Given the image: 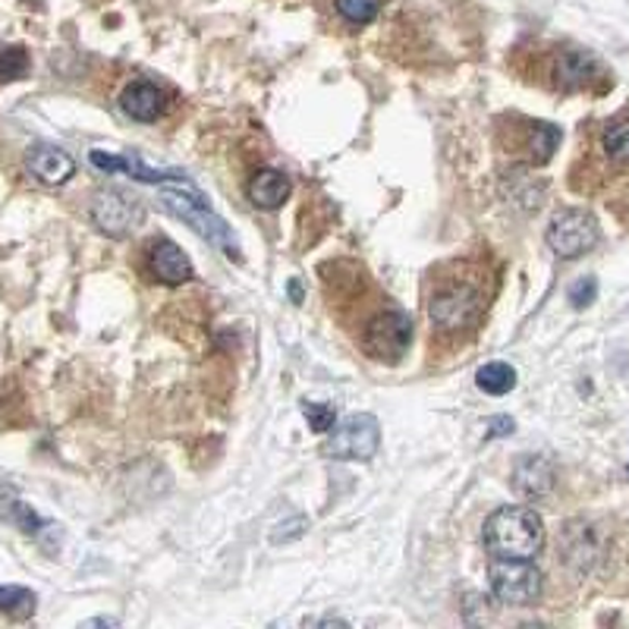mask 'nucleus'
<instances>
[{"label": "nucleus", "instance_id": "25", "mask_svg": "<svg viewBox=\"0 0 629 629\" xmlns=\"http://www.w3.org/2000/svg\"><path fill=\"white\" fill-rule=\"evenodd\" d=\"M309 529V519L306 516H293V519H286V523H278L274 526V532H271V541L274 544H286V541H296V538H303Z\"/></svg>", "mask_w": 629, "mask_h": 629}, {"label": "nucleus", "instance_id": "5", "mask_svg": "<svg viewBox=\"0 0 629 629\" xmlns=\"http://www.w3.org/2000/svg\"><path fill=\"white\" fill-rule=\"evenodd\" d=\"M409 344H412V318L400 309L375 314L362 331L365 356H372L377 362H387V365L400 362L409 352Z\"/></svg>", "mask_w": 629, "mask_h": 629}, {"label": "nucleus", "instance_id": "10", "mask_svg": "<svg viewBox=\"0 0 629 629\" xmlns=\"http://www.w3.org/2000/svg\"><path fill=\"white\" fill-rule=\"evenodd\" d=\"M149 271L155 281L167 283V286L192 281V261L174 240H155L149 246Z\"/></svg>", "mask_w": 629, "mask_h": 629}, {"label": "nucleus", "instance_id": "16", "mask_svg": "<svg viewBox=\"0 0 629 629\" xmlns=\"http://www.w3.org/2000/svg\"><path fill=\"white\" fill-rule=\"evenodd\" d=\"M290 177L281 174V170H258L255 177L249 180V202L255 208H265V211H274V208H281L283 202L290 198Z\"/></svg>", "mask_w": 629, "mask_h": 629}, {"label": "nucleus", "instance_id": "4", "mask_svg": "<svg viewBox=\"0 0 629 629\" xmlns=\"http://www.w3.org/2000/svg\"><path fill=\"white\" fill-rule=\"evenodd\" d=\"M89 218L104 236L124 240L142 227L145 205L139 195H129L126 189H101V192H94L92 205H89Z\"/></svg>", "mask_w": 629, "mask_h": 629}, {"label": "nucleus", "instance_id": "9", "mask_svg": "<svg viewBox=\"0 0 629 629\" xmlns=\"http://www.w3.org/2000/svg\"><path fill=\"white\" fill-rule=\"evenodd\" d=\"M92 167L104 170V174H129L132 180H142V183H187L180 170H155L149 164H142L139 155H104L101 149L89 152Z\"/></svg>", "mask_w": 629, "mask_h": 629}, {"label": "nucleus", "instance_id": "15", "mask_svg": "<svg viewBox=\"0 0 629 629\" xmlns=\"http://www.w3.org/2000/svg\"><path fill=\"white\" fill-rule=\"evenodd\" d=\"M120 107H124L126 117L139 120V124H155L157 117L164 114V92L157 89L155 82H132L126 86L120 94Z\"/></svg>", "mask_w": 629, "mask_h": 629}, {"label": "nucleus", "instance_id": "3", "mask_svg": "<svg viewBox=\"0 0 629 629\" xmlns=\"http://www.w3.org/2000/svg\"><path fill=\"white\" fill-rule=\"evenodd\" d=\"M161 205L174 215V218H180L183 223H189L202 240H208L215 249H220L227 258H240V243H236V236H233V230L223 223V220L208 208V202L195 192V189L189 187H177L174 189H164L161 192Z\"/></svg>", "mask_w": 629, "mask_h": 629}, {"label": "nucleus", "instance_id": "23", "mask_svg": "<svg viewBox=\"0 0 629 629\" xmlns=\"http://www.w3.org/2000/svg\"><path fill=\"white\" fill-rule=\"evenodd\" d=\"M29 73V54L26 48H0V82L23 79Z\"/></svg>", "mask_w": 629, "mask_h": 629}, {"label": "nucleus", "instance_id": "6", "mask_svg": "<svg viewBox=\"0 0 629 629\" xmlns=\"http://www.w3.org/2000/svg\"><path fill=\"white\" fill-rule=\"evenodd\" d=\"M598 236H601L598 233V220L589 211H582V208L557 211L551 218V223H548V233H544L551 252L561 255V258H579L589 249H595Z\"/></svg>", "mask_w": 629, "mask_h": 629}, {"label": "nucleus", "instance_id": "20", "mask_svg": "<svg viewBox=\"0 0 629 629\" xmlns=\"http://www.w3.org/2000/svg\"><path fill=\"white\" fill-rule=\"evenodd\" d=\"M38 598L23 586H0V614L13 617V620H26L35 614Z\"/></svg>", "mask_w": 629, "mask_h": 629}, {"label": "nucleus", "instance_id": "24", "mask_svg": "<svg viewBox=\"0 0 629 629\" xmlns=\"http://www.w3.org/2000/svg\"><path fill=\"white\" fill-rule=\"evenodd\" d=\"M303 412H306V419H309V428L318 432V435L331 432L334 422H337V412H334V407H328V403H306Z\"/></svg>", "mask_w": 629, "mask_h": 629}, {"label": "nucleus", "instance_id": "2", "mask_svg": "<svg viewBox=\"0 0 629 629\" xmlns=\"http://www.w3.org/2000/svg\"><path fill=\"white\" fill-rule=\"evenodd\" d=\"M485 290L472 278H450L440 281V286L432 293L428 303V318L440 334H460L478 324L485 314Z\"/></svg>", "mask_w": 629, "mask_h": 629}, {"label": "nucleus", "instance_id": "18", "mask_svg": "<svg viewBox=\"0 0 629 629\" xmlns=\"http://www.w3.org/2000/svg\"><path fill=\"white\" fill-rule=\"evenodd\" d=\"M561 145V129L554 124H529V132H526V152H529V161L532 164H548L554 152Z\"/></svg>", "mask_w": 629, "mask_h": 629}, {"label": "nucleus", "instance_id": "7", "mask_svg": "<svg viewBox=\"0 0 629 629\" xmlns=\"http://www.w3.org/2000/svg\"><path fill=\"white\" fill-rule=\"evenodd\" d=\"M491 592L503 604H535L541 598V573L529 561H510V557H495L488 566Z\"/></svg>", "mask_w": 629, "mask_h": 629}, {"label": "nucleus", "instance_id": "8", "mask_svg": "<svg viewBox=\"0 0 629 629\" xmlns=\"http://www.w3.org/2000/svg\"><path fill=\"white\" fill-rule=\"evenodd\" d=\"M381 447V425L375 415L362 412V415H349L344 425L334 428V435L328 440V457L334 460H372Z\"/></svg>", "mask_w": 629, "mask_h": 629}, {"label": "nucleus", "instance_id": "14", "mask_svg": "<svg viewBox=\"0 0 629 629\" xmlns=\"http://www.w3.org/2000/svg\"><path fill=\"white\" fill-rule=\"evenodd\" d=\"M29 170L44 187H63L76 174V161L54 145H35L29 152Z\"/></svg>", "mask_w": 629, "mask_h": 629}, {"label": "nucleus", "instance_id": "13", "mask_svg": "<svg viewBox=\"0 0 629 629\" xmlns=\"http://www.w3.org/2000/svg\"><path fill=\"white\" fill-rule=\"evenodd\" d=\"M561 551H564L566 566L586 573L598 564L601 557V544H598V535L592 526L586 523H569L564 529V538H561Z\"/></svg>", "mask_w": 629, "mask_h": 629}, {"label": "nucleus", "instance_id": "27", "mask_svg": "<svg viewBox=\"0 0 629 629\" xmlns=\"http://www.w3.org/2000/svg\"><path fill=\"white\" fill-rule=\"evenodd\" d=\"M488 425H491V432H488V438H501V435H513V428H516V422H513L510 415H498V419H491Z\"/></svg>", "mask_w": 629, "mask_h": 629}, {"label": "nucleus", "instance_id": "19", "mask_svg": "<svg viewBox=\"0 0 629 629\" xmlns=\"http://www.w3.org/2000/svg\"><path fill=\"white\" fill-rule=\"evenodd\" d=\"M475 384H478L485 394H491V397H503V394H510V390L516 387V369L506 365V362H488V365L478 369Z\"/></svg>", "mask_w": 629, "mask_h": 629}, {"label": "nucleus", "instance_id": "22", "mask_svg": "<svg viewBox=\"0 0 629 629\" xmlns=\"http://www.w3.org/2000/svg\"><path fill=\"white\" fill-rule=\"evenodd\" d=\"M337 13L352 26H365L381 13V0H337Z\"/></svg>", "mask_w": 629, "mask_h": 629}, {"label": "nucleus", "instance_id": "21", "mask_svg": "<svg viewBox=\"0 0 629 629\" xmlns=\"http://www.w3.org/2000/svg\"><path fill=\"white\" fill-rule=\"evenodd\" d=\"M601 145H604V155L611 157L614 164H629V120H617L604 129L601 136Z\"/></svg>", "mask_w": 629, "mask_h": 629}, {"label": "nucleus", "instance_id": "11", "mask_svg": "<svg viewBox=\"0 0 629 629\" xmlns=\"http://www.w3.org/2000/svg\"><path fill=\"white\" fill-rule=\"evenodd\" d=\"M554 82L557 89L564 92H576V89H586L598 79V61L589 51H579V48H564L554 61Z\"/></svg>", "mask_w": 629, "mask_h": 629}, {"label": "nucleus", "instance_id": "17", "mask_svg": "<svg viewBox=\"0 0 629 629\" xmlns=\"http://www.w3.org/2000/svg\"><path fill=\"white\" fill-rule=\"evenodd\" d=\"M0 519H7V523H13L20 532L26 535H38L41 529H48V523L31 510L29 503L20 501L16 498V491L13 488H7V485H0Z\"/></svg>", "mask_w": 629, "mask_h": 629}, {"label": "nucleus", "instance_id": "12", "mask_svg": "<svg viewBox=\"0 0 629 629\" xmlns=\"http://www.w3.org/2000/svg\"><path fill=\"white\" fill-rule=\"evenodd\" d=\"M557 475H554V463L548 457H523L513 470V488L516 495H523L526 501H538L544 495H551Z\"/></svg>", "mask_w": 629, "mask_h": 629}, {"label": "nucleus", "instance_id": "29", "mask_svg": "<svg viewBox=\"0 0 629 629\" xmlns=\"http://www.w3.org/2000/svg\"><path fill=\"white\" fill-rule=\"evenodd\" d=\"M290 293H293V299H296V303L303 299V290H299V283H296V281L290 283Z\"/></svg>", "mask_w": 629, "mask_h": 629}, {"label": "nucleus", "instance_id": "1", "mask_svg": "<svg viewBox=\"0 0 629 629\" xmlns=\"http://www.w3.org/2000/svg\"><path fill=\"white\" fill-rule=\"evenodd\" d=\"M482 538L495 557L532 561L544 548V523L529 506H501L485 519Z\"/></svg>", "mask_w": 629, "mask_h": 629}, {"label": "nucleus", "instance_id": "26", "mask_svg": "<svg viewBox=\"0 0 629 629\" xmlns=\"http://www.w3.org/2000/svg\"><path fill=\"white\" fill-rule=\"evenodd\" d=\"M598 296V281L595 278H582V281H576L569 286V303L576 306V309H586V306H592Z\"/></svg>", "mask_w": 629, "mask_h": 629}, {"label": "nucleus", "instance_id": "28", "mask_svg": "<svg viewBox=\"0 0 629 629\" xmlns=\"http://www.w3.org/2000/svg\"><path fill=\"white\" fill-rule=\"evenodd\" d=\"M86 627H117V620H89Z\"/></svg>", "mask_w": 629, "mask_h": 629}]
</instances>
